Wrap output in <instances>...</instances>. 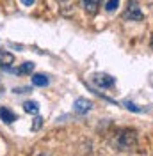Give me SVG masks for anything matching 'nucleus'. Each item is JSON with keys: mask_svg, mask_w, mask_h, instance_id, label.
<instances>
[{"mask_svg": "<svg viewBox=\"0 0 153 156\" xmlns=\"http://www.w3.org/2000/svg\"><path fill=\"white\" fill-rule=\"evenodd\" d=\"M112 146L118 151H134L137 147V131L134 128H119L116 129Z\"/></svg>", "mask_w": 153, "mask_h": 156, "instance_id": "1", "label": "nucleus"}, {"mask_svg": "<svg viewBox=\"0 0 153 156\" xmlns=\"http://www.w3.org/2000/svg\"><path fill=\"white\" fill-rule=\"evenodd\" d=\"M125 20H130V21H141V20L144 18L143 11H141V7L137 5V2H128V7H126V11H125L123 14Z\"/></svg>", "mask_w": 153, "mask_h": 156, "instance_id": "2", "label": "nucleus"}, {"mask_svg": "<svg viewBox=\"0 0 153 156\" xmlns=\"http://www.w3.org/2000/svg\"><path fill=\"white\" fill-rule=\"evenodd\" d=\"M95 83L98 85V87H102V89H110V87H114V83H116V80L110 75H105V73H98V75H95Z\"/></svg>", "mask_w": 153, "mask_h": 156, "instance_id": "3", "label": "nucleus"}, {"mask_svg": "<svg viewBox=\"0 0 153 156\" xmlns=\"http://www.w3.org/2000/svg\"><path fill=\"white\" fill-rule=\"evenodd\" d=\"M73 108H75L76 114H87L93 108V101H89L86 98H78V99H75V103H73Z\"/></svg>", "mask_w": 153, "mask_h": 156, "instance_id": "4", "label": "nucleus"}, {"mask_svg": "<svg viewBox=\"0 0 153 156\" xmlns=\"http://www.w3.org/2000/svg\"><path fill=\"white\" fill-rule=\"evenodd\" d=\"M11 64H14V55L2 50L0 51V68H4L6 71H13L11 69Z\"/></svg>", "mask_w": 153, "mask_h": 156, "instance_id": "5", "label": "nucleus"}, {"mask_svg": "<svg viewBox=\"0 0 153 156\" xmlns=\"http://www.w3.org/2000/svg\"><path fill=\"white\" fill-rule=\"evenodd\" d=\"M80 5L82 9L86 11L87 14H96L98 12V7H100V0H80Z\"/></svg>", "mask_w": 153, "mask_h": 156, "instance_id": "6", "label": "nucleus"}, {"mask_svg": "<svg viewBox=\"0 0 153 156\" xmlns=\"http://www.w3.org/2000/svg\"><path fill=\"white\" fill-rule=\"evenodd\" d=\"M0 119H2L6 124H11V122L16 121V114L7 107H0Z\"/></svg>", "mask_w": 153, "mask_h": 156, "instance_id": "7", "label": "nucleus"}, {"mask_svg": "<svg viewBox=\"0 0 153 156\" xmlns=\"http://www.w3.org/2000/svg\"><path fill=\"white\" fill-rule=\"evenodd\" d=\"M48 82H50V80H48L47 75H34V76H32V83H34L36 87H47Z\"/></svg>", "mask_w": 153, "mask_h": 156, "instance_id": "8", "label": "nucleus"}, {"mask_svg": "<svg viewBox=\"0 0 153 156\" xmlns=\"http://www.w3.org/2000/svg\"><path fill=\"white\" fill-rule=\"evenodd\" d=\"M23 110H25L27 114H38L39 105L36 103V101H25V103H23Z\"/></svg>", "mask_w": 153, "mask_h": 156, "instance_id": "9", "label": "nucleus"}, {"mask_svg": "<svg viewBox=\"0 0 153 156\" xmlns=\"http://www.w3.org/2000/svg\"><path fill=\"white\" fill-rule=\"evenodd\" d=\"M32 71H34V64H32V62H23V64L16 69L18 75H29V73H32Z\"/></svg>", "mask_w": 153, "mask_h": 156, "instance_id": "10", "label": "nucleus"}, {"mask_svg": "<svg viewBox=\"0 0 153 156\" xmlns=\"http://www.w3.org/2000/svg\"><path fill=\"white\" fill-rule=\"evenodd\" d=\"M118 5H119V0H107V4H105V11L112 12V11L118 9Z\"/></svg>", "mask_w": 153, "mask_h": 156, "instance_id": "11", "label": "nucleus"}, {"mask_svg": "<svg viewBox=\"0 0 153 156\" xmlns=\"http://www.w3.org/2000/svg\"><path fill=\"white\" fill-rule=\"evenodd\" d=\"M41 126H43V119H41V117H36L34 122H32V131H38Z\"/></svg>", "mask_w": 153, "mask_h": 156, "instance_id": "12", "label": "nucleus"}, {"mask_svg": "<svg viewBox=\"0 0 153 156\" xmlns=\"http://www.w3.org/2000/svg\"><path fill=\"white\" fill-rule=\"evenodd\" d=\"M125 105H126V108H128V110H134V112H141V108H137V107L134 105V103H130V101H126Z\"/></svg>", "mask_w": 153, "mask_h": 156, "instance_id": "13", "label": "nucleus"}, {"mask_svg": "<svg viewBox=\"0 0 153 156\" xmlns=\"http://www.w3.org/2000/svg\"><path fill=\"white\" fill-rule=\"evenodd\" d=\"M21 2H23V4H25V5H32V4H34V2H36V0H21Z\"/></svg>", "mask_w": 153, "mask_h": 156, "instance_id": "14", "label": "nucleus"}, {"mask_svg": "<svg viewBox=\"0 0 153 156\" xmlns=\"http://www.w3.org/2000/svg\"><path fill=\"white\" fill-rule=\"evenodd\" d=\"M39 156H50V154H48V153H43V154H39Z\"/></svg>", "mask_w": 153, "mask_h": 156, "instance_id": "15", "label": "nucleus"}]
</instances>
